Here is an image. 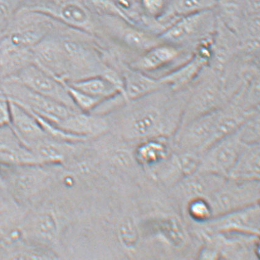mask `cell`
<instances>
[{"label": "cell", "instance_id": "obj_28", "mask_svg": "<svg viewBox=\"0 0 260 260\" xmlns=\"http://www.w3.org/2000/svg\"><path fill=\"white\" fill-rule=\"evenodd\" d=\"M242 141L246 144L260 142V112L250 116L237 131Z\"/></svg>", "mask_w": 260, "mask_h": 260}, {"label": "cell", "instance_id": "obj_15", "mask_svg": "<svg viewBox=\"0 0 260 260\" xmlns=\"http://www.w3.org/2000/svg\"><path fill=\"white\" fill-rule=\"evenodd\" d=\"M211 43L212 40L201 45L187 61L160 77V82L176 91H183L189 87L210 61Z\"/></svg>", "mask_w": 260, "mask_h": 260}, {"label": "cell", "instance_id": "obj_23", "mask_svg": "<svg viewBox=\"0 0 260 260\" xmlns=\"http://www.w3.org/2000/svg\"><path fill=\"white\" fill-rule=\"evenodd\" d=\"M227 178L244 181H259V143H245Z\"/></svg>", "mask_w": 260, "mask_h": 260}, {"label": "cell", "instance_id": "obj_2", "mask_svg": "<svg viewBox=\"0 0 260 260\" xmlns=\"http://www.w3.org/2000/svg\"><path fill=\"white\" fill-rule=\"evenodd\" d=\"M84 207L74 191L56 184L43 200L28 209L21 232L26 240L66 259L68 239Z\"/></svg>", "mask_w": 260, "mask_h": 260}, {"label": "cell", "instance_id": "obj_25", "mask_svg": "<svg viewBox=\"0 0 260 260\" xmlns=\"http://www.w3.org/2000/svg\"><path fill=\"white\" fill-rule=\"evenodd\" d=\"M184 212L192 226L201 225L213 217L211 206L206 197H196L185 203Z\"/></svg>", "mask_w": 260, "mask_h": 260}, {"label": "cell", "instance_id": "obj_34", "mask_svg": "<svg viewBox=\"0 0 260 260\" xmlns=\"http://www.w3.org/2000/svg\"><path fill=\"white\" fill-rule=\"evenodd\" d=\"M4 95L0 94V98H2V96H4Z\"/></svg>", "mask_w": 260, "mask_h": 260}, {"label": "cell", "instance_id": "obj_3", "mask_svg": "<svg viewBox=\"0 0 260 260\" xmlns=\"http://www.w3.org/2000/svg\"><path fill=\"white\" fill-rule=\"evenodd\" d=\"M61 169L60 164H0V173L6 189L17 202L28 210L53 189Z\"/></svg>", "mask_w": 260, "mask_h": 260}, {"label": "cell", "instance_id": "obj_31", "mask_svg": "<svg viewBox=\"0 0 260 260\" xmlns=\"http://www.w3.org/2000/svg\"><path fill=\"white\" fill-rule=\"evenodd\" d=\"M19 203L15 200L6 188L0 185V214Z\"/></svg>", "mask_w": 260, "mask_h": 260}, {"label": "cell", "instance_id": "obj_32", "mask_svg": "<svg viewBox=\"0 0 260 260\" xmlns=\"http://www.w3.org/2000/svg\"><path fill=\"white\" fill-rule=\"evenodd\" d=\"M0 185H1V186H2L4 187V183H3V180H2L1 173H0Z\"/></svg>", "mask_w": 260, "mask_h": 260}, {"label": "cell", "instance_id": "obj_16", "mask_svg": "<svg viewBox=\"0 0 260 260\" xmlns=\"http://www.w3.org/2000/svg\"><path fill=\"white\" fill-rule=\"evenodd\" d=\"M32 53L34 64L58 79L68 80L67 58L59 39L47 35L32 48Z\"/></svg>", "mask_w": 260, "mask_h": 260}, {"label": "cell", "instance_id": "obj_10", "mask_svg": "<svg viewBox=\"0 0 260 260\" xmlns=\"http://www.w3.org/2000/svg\"><path fill=\"white\" fill-rule=\"evenodd\" d=\"M217 111L200 116L179 127L172 138L174 151L200 155L210 147Z\"/></svg>", "mask_w": 260, "mask_h": 260}, {"label": "cell", "instance_id": "obj_4", "mask_svg": "<svg viewBox=\"0 0 260 260\" xmlns=\"http://www.w3.org/2000/svg\"><path fill=\"white\" fill-rule=\"evenodd\" d=\"M154 205V214H141V228L145 244L157 242L167 252L187 255L193 243L192 233L171 199Z\"/></svg>", "mask_w": 260, "mask_h": 260}, {"label": "cell", "instance_id": "obj_5", "mask_svg": "<svg viewBox=\"0 0 260 260\" xmlns=\"http://www.w3.org/2000/svg\"><path fill=\"white\" fill-rule=\"evenodd\" d=\"M186 89L187 100L179 127L222 108L229 102L220 75L208 64Z\"/></svg>", "mask_w": 260, "mask_h": 260}, {"label": "cell", "instance_id": "obj_27", "mask_svg": "<svg viewBox=\"0 0 260 260\" xmlns=\"http://www.w3.org/2000/svg\"><path fill=\"white\" fill-rule=\"evenodd\" d=\"M65 85L75 106L80 112L91 113L103 101L74 87L67 80H65Z\"/></svg>", "mask_w": 260, "mask_h": 260}, {"label": "cell", "instance_id": "obj_8", "mask_svg": "<svg viewBox=\"0 0 260 260\" xmlns=\"http://www.w3.org/2000/svg\"><path fill=\"white\" fill-rule=\"evenodd\" d=\"M206 199L210 203L213 217L249 207L259 203V181L226 178Z\"/></svg>", "mask_w": 260, "mask_h": 260}, {"label": "cell", "instance_id": "obj_24", "mask_svg": "<svg viewBox=\"0 0 260 260\" xmlns=\"http://www.w3.org/2000/svg\"><path fill=\"white\" fill-rule=\"evenodd\" d=\"M67 82L74 87L101 101L118 94H121L124 97L121 89L104 75H98Z\"/></svg>", "mask_w": 260, "mask_h": 260}, {"label": "cell", "instance_id": "obj_20", "mask_svg": "<svg viewBox=\"0 0 260 260\" xmlns=\"http://www.w3.org/2000/svg\"><path fill=\"white\" fill-rule=\"evenodd\" d=\"M34 63L32 49L17 46L7 37L0 40V77H16Z\"/></svg>", "mask_w": 260, "mask_h": 260}, {"label": "cell", "instance_id": "obj_18", "mask_svg": "<svg viewBox=\"0 0 260 260\" xmlns=\"http://www.w3.org/2000/svg\"><path fill=\"white\" fill-rule=\"evenodd\" d=\"M56 125L66 132L88 141L109 133L110 130L105 116L82 112L72 113Z\"/></svg>", "mask_w": 260, "mask_h": 260}, {"label": "cell", "instance_id": "obj_35", "mask_svg": "<svg viewBox=\"0 0 260 260\" xmlns=\"http://www.w3.org/2000/svg\"><path fill=\"white\" fill-rule=\"evenodd\" d=\"M0 238H2L1 235H0Z\"/></svg>", "mask_w": 260, "mask_h": 260}, {"label": "cell", "instance_id": "obj_21", "mask_svg": "<svg viewBox=\"0 0 260 260\" xmlns=\"http://www.w3.org/2000/svg\"><path fill=\"white\" fill-rule=\"evenodd\" d=\"M119 71L123 80L124 95L126 101L145 96L165 86L159 79L137 70L128 64L122 65Z\"/></svg>", "mask_w": 260, "mask_h": 260}, {"label": "cell", "instance_id": "obj_1", "mask_svg": "<svg viewBox=\"0 0 260 260\" xmlns=\"http://www.w3.org/2000/svg\"><path fill=\"white\" fill-rule=\"evenodd\" d=\"M187 89L172 90L167 86L136 100L125 101L109 114V133L136 145L154 137L173 138L180 125Z\"/></svg>", "mask_w": 260, "mask_h": 260}, {"label": "cell", "instance_id": "obj_9", "mask_svg": "<svg viewBox=\"0 0 260 260\" xmlns=\"http://www.w3.org/2000/svg\"><path fill=\"white\" fill-rule=\"evenodd\" d=\"M193 54L162 42L137 56L128 64L137 70L160 79L184 63Z\"/></svg>", "mask_w": 260, "mask_h": 260}, {"label": "cell", "instance_id": "obj_11", "mask_svg": "<svg viewBox=\"0 0 260 260\" xmlns=\"http://www.w3.org/2000/svg\"><path fill=\"white\" fill-rule=\"evenodd\" d=\"M194 228L197 234L238 233L259 237V203L212 218Z\"/></svg>", "mask_w": 260, "mask_h": 260}, {"label": "cell", "instance_id": "obj_29", "mask_svg": "<svg viewBox=\"0 0 260 260\" xmlns=\"http://www.w3.org/2000/svg\"><path fill=\"white\" fill-rule=\"evenodd\" d=\"M143 11L157 24V20L162 16L167 7V0H140ZM160 31L161 29L159 27ZM162 34V31H161Z\"/></svg>", "mask_w": 260, "mask_h": 260}, {"label": "cell", "instance_id": "obj_7", "mask_svg": "<svg viewBox=\"0 0 260 260\" xmlns=\"http://www.w3.org/2000/svg\"><path fill=\"white\" fill-rule=\"evenodd\" d=\"M1 93L9 100L56 125L76 111L32 91L17 77L6 78L1 81Z\"/></svg>", "mask_w": 260, "mask_h": 260}, {"label": "cell", "instance_id": "obj_19", "mask_svg": "<svg viewBox=\"0 0 260 260\" xmlns=\"http://www.w3.org/2000/svg\"><path fill=\"white\" fill-rule=\"evenodd\" d=\"M10 102V125L23 145L29 148L48 136L37 118L30 112L14 102Z\"/></svg>", "mask_w": 260, "mask_h": 260}, {"label": "cell", "instance_id": "obj_17", "mask_svg": "<svg viewBox=\"0 0 260 260\" xmlns=\"http://www.w3.org/2000/svg\"><path fill=\"white\" fill-rule=\"evenodd\" d=\"M173 151L172 139L159 137L137 143L134 153L137 164L149 178L155 170L166 162Z\"/></svg>", "mask_w": 260, "mask_h": 260}, {"label": "cell", "instance_id": "obj_33", "mask_svg": "<svg viewBox=\"0 0 260 260\" xmlns=\"http://www.w3.org/2000/svg\"><path fill=\"white\" fill-rule=\"evenodd\" d=\"M1 81H2V79H1V77H0V86H1ZM0 94H2V93H1V87H0Z\"/></svg>", "mask_w": 260, "mask_h": 260}, {"label": "cell", "instance_id": "obj_13", "mask_svg": "<svg viewBox=\"0 0 260 260\" xmlns=\"http://www.w3.org/2000/svg\"><path fill=\"white\" fill-rule=\"evenodd\" d=\"M244 144L237 131L219 140L200 155L198 172L227 177Z\"/></svg>", "mask_w": 260, "mask_h": 260}, {"label": "cell", "instance_id": "obj_6", "mask_svg": "<svg viewBox=\"0 0 260 260\" xmlns=\"http://www.w3.org/2000/svg\"><path fill=\"white\" fill-rule=\"evenodd\" d=\"M217 21L215 9L200 12L176 21L159 38L163 43L193 53L197 48L212 40Z\"/></svg>", "mask_w": 260, "mask_h": 260}, {"label": "cell", "instance_id": "obj_26", "mask_svg": "<svg viewBox=\"0 0 260 260\" xmlns=\"http://www.w3.org/2000/svg\"><path fill=\"white\" fill-rule=\"evenodd\" d=\"M58 16L68 25L77 28H86L89 25L88 12L81 5L74 2H67L59 7Z\"/></svg>", "mask_w": 260, "mask_h": 260}, {"label": "cell", "instance_id": "obj_12", "mask_svg": "<svg viewBox=\"0 0 260 260\" xmlns=\"http://www.w3.org/2000/svg\"><path fill=\"white\" fill-rule=\"evenodd\" d=\"M215 11L221 22L236 36L260 24V0H217Z\"/></svg>", "mask_w": 260, "mask_h": 260}, {"label": "cell", "instance_id": "obj_22", "mask_svg": "<svg viewBox=\"0 0 260 260\" xmlns=\"http://www.w3.org/2000/svg\"><path fill=\"white\" fill-rule=\"evenodd\" d=\"M217 2V0H167L166 10L158 19V25L163 32L181 18L200 12L214 10Z\"/></svg>", "mask_w": 260, "mask_h": 260}, {"label": "cell", "instance_id": "obj_30", "mask_svg": "<svg viewBox=\"0 0 260 260\" xmlns=\"http://www.w3.org/2000/svg\"><path fill=\"white\" fill-rule=\"evenodd\" d=\"M11 116L10 102L4 95L0 98V127L10 125Z\"/></svg>", "mask_w": 260, "mask_h": 260}, {"label": "cell", "instance_id": "obj_14", "mask_svg": "<svg viewBox=\"0 0 260 260\" xmlns=\"http://www.w3.org/2000/svg\"><path fill=\"white\" fill-rule=\"evenodd\" d=\"M16 77L24 85L38 94L80 112L69 94L65 80L52 76L37 64L29 65Z\"/></svg>", "mask_w": 260, "mask_h": 260}]
</instances>
